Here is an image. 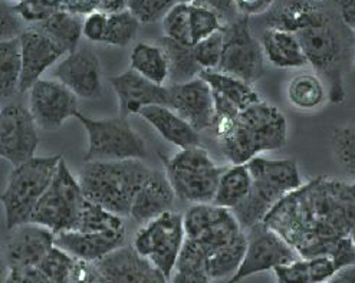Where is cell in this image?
<instances>
[{
    "mask_svg": "<svg viewBox=\"0 0 355 283\" xmlns=\"http://www.w3.org/2000/svg\"><path fill=\"white\" fill-rule=\"evenodd\" d=\"M211 128L222 154L232 164H246L263 153L281 150L288 141L285 115L265 101L248 107L230 121L214 123Z\"/></svg>",
    "mask_w": 355,
    "mask_h": 283,
    "instance_id": "cell-1",
    "label": "cell"
},
{
    "mask_svg": "<svg viewBox=\"0 0 355 283\" xmlns=\"http://www.w3.org/2000/svg\"><path fill=\"white\" fill-rule=\"evenodd\" d=\"M246 166L252 177V189L242 203L230 210L243 230L262 223L285 196L302 187V175L292 158L275 160L258 155Z\"/></svg>",
    "mask_w": 355,
    "mask_h": 283,
    "instance_id": "cell-2",
    "label": "cell"
},
{
    "mask_svg": "<svg viewBox=\"0 0 355 283\" xmlns=\"http://www.w3.org/2000/svg\"><path fill=\"white\" fill-rule=\"evenodd\" d=\"M151 171L141 160L88 161L78 175L91 203L120 216H130L134 197Z\"/></svg>",
    "mask_w": 355,
    "mask_h": 283,
    "instance_id": "cell-3",
    "label": "cell"
},
{
    "mask_svg": "<svg viewBox=\"0 0 355 283\" xmlns=\"http://www.w3.org/2000/svg\"><path fill=\"white\" fill-rule=\"evenodd\" d=\"M301 48L327 87L328 101L332 104H343L347 98L345 69L348 60V48L340 28L334 25L328 15L318 24L311 25L298 33Z\"/></svg>",
    "mask_w": 355,
    "mask_h": 283,
    "instance_id": "cell-4",
    "label": "cell"
},
{
    "mask_svg": "<svg viewBox=\"0 0 355 283\" xmlns=\"http://www.w3.org/2000/svg\"><path fill=\"white\" fill-rule=\"evenodd\" d=\"M61 154L33 157L13 167L0 194L8 230L29 223L31 216L56 174Z\"/></svg>",
    "mask_w": 355,
    "mask_h": 283,
    "instance_id": "cell-5",
    "label": "cell"
},
{
    "mask_svg": "<svg viewBox=\"0 0 355 283\" xmlns=\"http://www.w3.org/2000/svg\"><path fill=\"white\" fill-rule=\"evenodd\" d=\"M164 173L175 197L191 205L211 203L226 167H219L202 146L163 157Z\"/></svg>",
    "mask_w": 355,
    "mask_h": 283,
    "instance_id": "cell-6",
    "label": "cell"
},
{
    "mask_svg": "<svg viewBox=\"0 0 355 283\" xmlns=\"http://www.w3.org/2000/svg\"><path fill=\"white\" fill-rule=\"evenodd\" d=\"M85 201L80 181L62 157L51 186L31 216V223L41 225L55 234L76 230Z\"/></svg>",
    "mask_w": 355,
    "mask_h": 283,
    "instance_id": "cell-7",
    "label": "cell"
},
{
    "mask_svg": "<svg viewBox=\"0 0 355 283\" xmlns=\"http://www.w3.org/2000/svg\"><path fill=\"white\" fill-rule=\"evenodd\" d=\"M75 118L85 128L88 161H118V160H146L148 150L141 135L135 132L127 118L94 119L78 112Z\"/></svg>",
    "mask_w": 355,
    "mask_h": 283,
    "instance_id": "cell-8",
    "label": "cell"
},
{
    "mask_svg": "<svg viewBox=\"0 0 355 283\" xmlns=\"http://www.w3.org/2000/svg\"><path fill=\"white\" fill-rule=\"evenodd\" d=\"M186 240L183 214L166 212L143 225L134 236V250L170 279Z\"/></svg>",
    "mask_w": 355,
    "mask_h": 283,
    "instance_id": "cell-9",
    "label": "cell"
},
{
    "mask_svg": "<svg viewBox=\"0 0 355 283\" xmlns=\"http://www.w3.org/2000/svg\"><path fill=\"white\" fill-rule=\"evenodd\" d=\"M223 51L216 71L236 76L254 84L265 74L266 58L261 45L250 31L249 19L239 16L223 26Z\"/></svg>",
    "mask_w": 355,
    "mask_h": 283,
    "instance_id": "cell-10",
    "label": "cell"
},
{
    "mask_svg": "<svg viewBox=\"0 0 355 283\" xmlns=\"http://www.w3.org/2000/svg\"><path fill=\"white\" fill-rule=\"evenodd\" d=\"M249 230L250 236H248V246L241 265L225 283H241L250 276L265 273L273 271L276 266L289 264L300 256L263 221Z\"/></svg>",
    "mask_w": 355,
    "mask_h": 283,
    "instance_id": "cell-11",
    "label": "cell"
},
{
    "mask_svg": "<svg viewBox=\"0 0 355 283\" xmlns=\"http://www.w3.org/2000/svg\"><path fill=\"white\" fill-rule=\"evenodd\" d=\"M29 111L39 130L58 131L80 112L78 96L56 79H39L28 91Z\"/></svg>",
    "mask_w": 355,
    "mask_h": 283,
    "instance_id": "cell-12",
    "label": "cell"
},
{
    "mask_svg": "<svg viewBox=\"0 0 355 283\" xmlns=\"http://www.w3.org/2000/svg\"><path fill=\"white\" fill-rule=\"evenodd\" d=\"M37 126L29 108L9 104L0 110V158L13 167L35 157L39 144Z\"/></svg>",
    "mask_w": 355,
    "mask_h": 283,
    "instance_id": "cell-13",
    "label": "cell"
},
{
    "mask_svg": "<svg viewBox=\"0 0 355 283\" xmlns=\"http://www.w3.org/2000/svg\"><path fill=\"white\" fill-rule=\"evenodd\" d=\"M53 76L78 98L96 99L103 95V67L91 48H78L65 55L55 67Z\"/></svg>",
    "mask_w": 355,
    "mask_h": 283,
    "instance_id": "cell-14",
    "label": "cell"
},
{
    "mask_svg": "<svg viewBox=\"0 0 355 283\" xmlns=\"http://www.w3.org/2000/svg\"><path fill=\"white\" fill-rule=\"evenodd\" d=\"M167 107L197 131L202 132L213 127L214 99L209 84L200 76L183 84L168 85Z\"/></svg>",
    "mask_w": 355,
    "mask_h": 283,
    "instance_id": "cell-15",
    "label": "cell"
},
{
    "mask_svg": "<svg viewBox=\"0 0 355 283\" xmlns=\"http://www.w3.org/2000/svg\"><path fill=\"white\" fill-rule=\"evenodd\" d=\"M22 55V74L19 94H25L37 83L45 71L67 53L44 32L31 26L19 35Z\"/></svg>",
    "mask_w": 355,
    "mask_h": 283,
    "instance_id": "cell-16",
    "label": "cell"
},
{
    "mask_svg": "<svg viewBox=\"0 0 355 283\" xmlns=\"http://www.w3.org/2000/svg\"><path fill=\"white\" fill-rule=\"evenodd\" d=\"M110 83L118 98L120 117L138 115L150 105H167L168 89L166 85H157L137 74L131 68L120 75L110 78Z\"/></svg>",
    "mask_w": 355,
    "mask_h": 283,
    "instance_id": "cell-17",
    "label": "cell"
},
{
    "mask_svg": "<svg viewBox=\"0 0 355 283\" xmlns=\"http://www.w3.org/2000/svg\"><path fill=\"white\" fill-rule=\"evenodd\" d=\"M5 259L9 266H37L55 246V233L36 225L24 223L9 230Z\"/></svg>",
    "mask_w": 355,
    "mask_h": 283,
    "instance_id": "cell-18",
    "label": "cell"
},
{
    "mask_svg": "<svg viewBox=\"0 0 355 283\" xmlns=\"http://www.w3.org/2000/svg\"><path fill=\"white\" fill-rule=\"evenodd\" d=\"M96 265L107 283H170L159 269L127 245L96 261Z\"/></svg>",
    "mask_w": 355,
    "mask_h": 283,
    "instance_id": "cell-19",
    "label": "cell"
},
{
    "mask_svg": "<svg viewBox=\"0 0 355 283\" xmlns=\"http://www.w3.org/2000/svg\"><path fill=\"white\" fill-rule=\"evenodd\" d=\"M125 230L84 233L78 230L55 234V245L80 260H103L116 249L125 246Z\"/></svg>",
    "mask_w": 355,
    "mask_h": 283,
    "instance_id": "cell-20",
    "label": "cell"
},
{
    "mask_svg": "<svg viewBox=\"0 0 355 283\" xmlns=\"http://www.w3.org/2000/svg\"><path fill=\"white\" fill-rule=\"evenodd\" d=\"M174 198L175 194L166 173L151 169L143 186L134 197L130 217L137 223L146 225L150 220L170 212Z\"/></svg>",
    "mask_w": 355,
    "mask_h": 283,
    "instance_id": "cell-21",
    "label": "cell"
},
{
    "mask_svg": "<svg viewBox=\"0 0 355 283\" xmlns=\"http://www.w3.org/2000/svg\"><path fill=\"white\" fill-rule=\"evenodd\" d=\"M138 115L146 119L167 143L180 150L202 146L200 132H197L187 121L167 105H150L143 108Z\"/></svg>",
    "mask_w": 355,
    "mask_h": 283,
    "instance_id": "cell-22",
    "label": "cell"
},
{
    "mask_svg": "<svg viewBox=\"0 0 355 283\" xmlns=\"http://www.w3.org/2000/svg\"><path fill=\"white\" fill-rule=\"evenodd\" d=\"M261 45L269 64L281 69L304 68L306 56L295 33L268 28L261 37Z\"/></svg>",
    "mask_w": 355,
    "mask_h": 283,
    "instance_id": "cell-23",
    "label": "cell"
},
{
    "mask_svg": "<svg viewBox=\"0 0 355 283\" xmlns=\"http://www.w3.org/2000/svg\"><path fill=\"white\" fill-rule=\"evenodd\" d=\"M327 16L320 0H289L279 9L269 12L268 24L273 29L298 33Z\"/></svg>",
    "mask_w": 355,
    "mask_h": 283,
    "instance_id": "cell-24",
    "label": "cell"
},
{
    "mask_svg": "<svg viewBox=\"0 0 355 283\" xmlns=\"http://www.w3.org/2000/svg\"><path fill=\"white\" fill-rule=\"evenodd\" d=\"M199 76L206 80L213 94L225 98L241 111L262 101L261 95L254 91L252 84L246 83L243 79L216 69H205Z\"/></svg>",
    "mask_w": 355,
    "mask_h": 283,
    "instance_id": "cell-25",
    "label": "cell"
},
{
    "mask_svg": "<svg viewBox=\"0 0 355 283\" xmlns=\"http://www.w3.org/2000/svg\"><path fill=\"white\" fill-rule=\"evenodd\" d=\"M84 16L73 15L67 10H58L44 19L42 22L33 24L32 26L44 32L67 55L76 51L83 37Z\"/></svg>",
    "mask_w": 355,
    "mask_h": 283,
    "instance_id": "cell-26",
    "label": "cell"
},
{
    "mask_svg": "<svg viewBox=\"0 0 355 283\" xmlns=\"http://www.w3.org/2000/svg\"><path fill=\"white\" fill-rule=\"evenodd\" d=\"M286 96L289 104L301 111H313L328 99L324 80L315 72H300L288 83Z\"/></svg>",
    "mask_w": 355,
    "mask_h": 283,
    "instance_id": "cell-27",
    "label": "cell"
},
{
    "mask_svg": "<svg viewBox=\"0 0 355 283\" xmlns=\"http://www.w3.org/2000/svg\"><path fill=\"white\" fill-rule=\"evenodd\" d=\"M157 45L164 51L167 58L170 85L187 83V80L199 76L203 71L202 67L197 64L193 45H183L166 36L157 40Z\"/></svg>",
    "mask_w": 355,
    "mask_h": 283,
    "instance_id": "cell-28",
    "label": "cell"
},
{
    "mask_svg": "<svg viewBox=\"0 0 355 283\" xmlns=\"http://www.w3.org/2000/svg\"><path fill=\"white\" fill-rule=\"evenodd\" d=\"M252 189V177L246 164H232L223 171L218 190L211 203L227 210H233L248 197Z\"/></svg>",
    "mask_w": 355,
    "mask_h": 283,
    "instance_id": "cell-29",
    "label": "cell"
},
{
    "mask_svg": "<svg viewBox=\"0 0 355 283\" xmlns=\"http://www.w3.org/2000/svg\"><path fill=\"white\" fill-rule=\"evenodd\" d=\"M131 69L157 85L168 83V64L164 51L159 45L140 42L130 55Z\"/></svg>",
    "mask_w": 355,
    "mask_h": 283,
    "instance_id": "cell-30",
    "label": "cell"
},
{
    "mask_svg": "<svg viewBox=\"0 0 355 283\" xmlns=\"http://www.w3.org/2000/svg\"><path fill=\"white\" fill-rule=\"evenodd\" d=\"M22 74V55L19 36L0 42V98L19 92Z\"/></svg>",
    "mask_w": 355,
    "mask_h": 283,
    "instance_id": "cell-31",
    "label": "cell"
},
{
    "mask_svg": "<svg viewBox=\"0 0 355 283\" xmlns=\"http://www.w3.org/2000/svg\"><path fill=\"white\" fill-rule=\"evenodd\" d=\"M78 232L84 233H101V232H118L125 230L123 217L116 216L104 207L91 201H85L83 207L80 221H78Z\"/></svg>",
    "mask_w": 355,
    "mask_h": 283,
    "instance_id": "cell-32",
    "label": "cell"
},
{
    "mask_svg": "<svg viewBox=\"0 0 355 283\" xmlns=\"http://www.w3.org/2000/svg\"><path fill=\"white\" fill-rule=\"evenodd\" d=\"M138 29H140V22L128 9L108 15V25L103 44L124 48L135 39Z\"/></svg>",
    "mask_w": 355,
    "mask_h": 283,
    "instance_id": "cell-33",
    "label": "cell"
},
{
    "mask_svg": "<svg viewBox=\"0 0 355 283\" xmlns=\"http://www.w3.org/2000/svg\"><path fill=\"white\" fill-rule=\"evenodd\" d=\"M335 161L351 177H355V124L335 128L331 134Z\"/></svg>",
    "mask_w": 355,
    "mask_h": 283,
    "instance_id": "cell-34",
    "label": "cell"
},
{
    "mask_svg": "<svg viewBox=\"0 0 355 283\" xmlns=\"http://www.w3.org/2000/svg\"><path fill=\"white\" fill-rule=\"evenodd\" d=\"M75 261L73 256L55 245L37 268L42 271L49 283H69Z\"/></svg>",
    "mask_w": 355,
    "mask_h": 283,
    "instance_id": "cell-35",
    "label": "cell"
},
{
    "mask_svg": "<svg viewBox=\"0 0 355 283\" xmlns=\"http://www.w3.org/2000/svg\"><path fill=\"white\" fill-rule=\"evenodd\" d=\"M189 22L193 45L223 29V22L218 15L205 6L194 3L189 6Z\"/></svg>",
    "mask_w": 355,
    "mask_h": 283,
    "instance_id": "cell-36",
    "label": "cell"
},
{
    "mask_svg": "<svg viewBox=\"0 0 355 283\" xmlns=\"http://www.w3.org/2000/svg\"><path fill=\"white\" fill-rule=\"evenodd\" d=\"M189 6L186 3H175L162 19L164 36L183 45H193L190 36Z\"/></svg>",
    "mask_w": 355,
    "mask_h": 283,
    "instance_id": "cell-37",
    "label": "cell"
},
{
    "mask_svg": "<svg viewBox=\"0 0 355 283\" xmlns=\"http://www.w3.org/2000/svg\"><path fill=\"white\" fill-rule=\"evenodd\" d=\"M223 51V32L219 31L213 33L211 36L200 40L196 45H193V52L196 56L197 64L202 67V69H218L220 64Z\"/></svg>",
    "mask_w": 355,
    "mask_h": 283,
    "instance_id": "cell-38",
    "label": "cell"
},
{
    "mask_svg": "<svg viewBox=\"0 0 355 283\" xmlns=\"http://www.w3.org/2000/svg\"><path fill=\"white\" fill-rule=\"evenodd\" d=\"M175 5V0H127V9L140 24H154L162 20Z\"/></svg>",
    "mask_w": 355,
    "mask_h": 283,
    "instance_id": "cell-39",
    "label": "cell"
},
{
    "mask_svg": "<svg viewBox=\"0 0 355 283\" xmlns=\"http://www.w3.org/2000/svg\"><path fill=\"white\" fill-rule=\"evenodd\" d=\"M64 0H17L15 5L16 12L25 22L37 24L52 13L62 10Z\"/></svg>",
    "mask_w": 355,
    "mask_h": 283,
    "instance_id": "cell-40",
    "label": "cell"
},
{
    "mask_svg": "<svg viewBox=\"0 0 355 283\" xmlns=\"http://www.w3.org/2000/svg\"><path fill=\"white\" fill-rule=\"evenodd\" d=\"M25 31V20L9 0H0V42L17 37Z\"/></svg>",
    "mask_w": 355,
    "mask_h": 283,
    "instance_id": "cell-41",
    "label": "cell"
},
{
    "mask_svg": "<svg viewBox=\"0 0 355 283\" xmlns=\"http://www.w3.org/2000/svg\"><path fill=\"white\" fill-rule=\"evenodd\" d=\"M276 283H311L306 259H295L289 264L276 266L273 271Z\"/></svg>",
    "mask_w": 355,
    "mask_h": 283,
    "instance_id": "cell-42",
    "label": "cell"
},
{
    "mask_svg": "<svg viewBox=\"0 0 355 283\" xmlns=\"http://www.w3.org/2000/svg\"><path fill=\"white\" fill-rule=\"evenodd\" d=\"M108 25V15L103 12H92L84 16L83 24V36L87 37L89 42L103 44Z\"/></svg>",
    "mask_w": 355,
    "mask_h": 283,
    "instance_id": "cell-43",
    "label": "cell"
},
{
    "mask_svg": "<svg viewBox=\"0 0 355 283\" xmlns=\"http://www.w3.org/2000/svg\"><path fill=\"white\" fill-rule=\"evenodd\" d=\"M308 269H309V279L311 283H325L332 277V275L337 272L335 264L331 256L320 255L308 257Z\"/></svg>",
    "mask_w": 355,
    "mask_h": 283,
    "instance_id": "cell-44",
    "label": "cell"
},
{
    "mask_svg": "<svg viewBox=\"0 0 355 283\" xmlns=\"http://www.w3.org/2000/svg\"><path fill=\"white\" fill-rule=\"evenodd\" d=\"M69 283H107V280L94 261L76 259Z\"/></svg>",
    "mask_w": 355,
    "mask_h": 283,
    "instance_id": "cell-45",
    "label": "cell"
},
{
    "mask_svg": "<svg viewBox=\"0 0 355 283\" xmlns=\"http://www.w3.org/2000/svg\"><path fill=\"white\" fill-rule=\"evenodd\" d=\"M5 283H49L37 266H9Z\"/></svg>",
    "mask_w": 355,
    "mask_h": 283,
    "instance_id": "cell-46",
    "label": "cell"
},
{
    "mask_svg": "<svg viewBox=\"0 0 355 283\" xmlns=\"http://www.w3.org/2000/svg\"><path fill=\"white\" fill-rule=\"evenodd\" d=\"M170 283H211L210 276L205 268L175 265L170 279Z\"/></svg>",
    "mask_w": 355,
    "mask_h": 283,
    "instance_id": "cell-47",
    "label": "cell"
},
{
    "mask_svg": "<svg viewBox=\"0 0 355 283\" xmlns=\"http://www.w3.org/2000/svg\"><path fill=\"white\" fill-rule=\"evenodd\" d=\"M194 5L205 6L220 17L223 26L232 24L239 17L234 6V0H194Z\"/></svg>",
    "mask_w": 355,
    "mask_h": 283,
    "instance_id": "cell-48",
    "label": "cell"
},
{
    "mask_svg": "<svg viewBox=\"0 0 355 283\" xmlns=\"http://www.w3.org/2000/svg\"><path fill=\"white\" fill-rule=\"evenodd\" d=\"M329 256L332 257L337 271L351 266V265H355V246H354V241H352L351 236L340 239L337 241V245L334 246Z\"/></svg>",
    "mask_w": 355,
    "mask_h": 283,
    "instance_id": "cell-49",
    "label": "cell"
},
{
    "mask_svg": "<svg viewBox=\"0 0 355 283\" xmlns=\"http://www.w3.org/2000/svg\"><path fill=\"white\" fill-rule=\"evenodd\" d=\"M276 3V0H234L236 10L242 17H256L269 13Z\"/></svg>",
    "mask_w": 355,
    "mask_h": 283,
    "instance_id": "cell-50",
    "label": "cell"
},
{
    "mask_svg": "<svg viewBox=\"0 0 355 283\" xmlns=\"http://www.w3.org/2000/svg\"><path fill=\"white\" fill-rule=\"evenodd\" d=\"M338 9L343 24L355 32V0H338Z\"/></svg>",
    "mask_w": 355,
    "mask_h": 283,
    "instance_id": "cell-51",
    "label": "cell"
},
{
    "mask_svg": "<svg viewBox=\"0 0 355 283\" xmlns=\"http://www.w3.org/2000/svg\"><path fill=\"white\" fill-rule=\"evenodd\" d=\"M127 9V0H100L98 3V12L112 15L116 12H123Z\"/></svg>",
    "mask_w": 355,
    "mask_h": 283,
    "instance_id": "cell-52",
    "label": "cell"
},
{
    "mask_svg": "<svg viewBox=\"0 0 355 283\" xmlns=\"http://www.w3.org/2000/svg\"><path fill=\"white\" fill-rule=\"evenodd\" d=\"M325 283H355V265L337 271Z\"/></svg>",
    "mask_w": 355,
    "mask_h": 283,
    "instance_id": "cell-53",
    "label": "cell"
},
{
    "mask_svg": "<svg viewBox=\"0 0 355 283\" xmlns=\"http://www.w3.org/2000/svg\"><path fill=\"white\" fill-rule=\"evenodd\" d=\"M175 3H186V5H191V3H194V0H175Z\"/></svg>",
    "mask_w": 355,
    "mask_h": 283,
    "instance_id": "cell-54",
    "label": "cell"
},
{
    "mask_svg": "<svg viewBox=\"0 0 355 283\" xmlns=\"http://www.w3.org/2000/svg\"><path fill=\"white\" fill-rule=\"evenodd\" d=\"M352 69L355 71V46H354V51H352Z\"/></svg>",
    "mask_w": 355,
    "mask_h": 283,
    "instance_id": "cell-55",
    "label": "cell"
},
{
    "mask_svg": "<svg viewBox=\"0 0 355 283\" xmlns=\"http://www.w3.org/2000/svg\"><path fill=\"white\" fill-rule=\"evenodd\" d=\"M351 239H352V241H354V246H355V233H352V234H351Z\"/></svg>",
    "mask_w": 355,
    "mask_h": 283,
    "instance_id": "cell-56",
    "label": "cell"
},
{
    "mask_svg": "<svg viewBox=\"0 0 355 283\" xmlns=\"http://www.w3.org/2000/svg\"><path fill=\"white\" fill-rule=\"evenodd\" d=\"M0 248H2V246H0Z\"/></svg>",
    "mask_w": 355,
    "mask_h": 283,
    "instance_id": "cell-57",
    "label": "cell"
}]
</instances>
